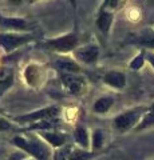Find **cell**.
Listing matches in <instances>:
<instances>
[{"label": "cell", "instance_id": "6da1fadb", "mask_svg": "<svg viewBox=\"0 0 154 160\" xmlns=\"http://www.w3.org/2000/svg\"><path fill=\"white\" fill-rule=\"evenodd\" d=\"M12 144L18 147L22 152H24L28 156H32L36 160H48L50 159V148L47 144L40 138L36 136H13L12 138Z\"/></svg>", "mask_w": 154, "mask_h": 160}, {"label": "cell", "instance_id": "7a4b0ae2", "mask_svg": "<svg viewBox=\"0 0 154 160\" xmlns=\"http://www.w3.org/2000/svg\"><path fill=\"white\" fill-rule=\"evenodd\" d=\"M78 44H79V39L77 36V33L71 32L55 39H48L42 43V47L44 49H47V51L63 55V53L74 52L78 48Z\"/></svg>", "mask_w": 154, "mask_h": 160}, {"label": "cell", "instance_id": "3957f363", "mask_svg": "<svg viewBox=\"0 0 154 160\" xmlns=\"http://www.w3.org/2000/svg\"><path fill=\"white\" fill-rule=\"evenodd\" d=\"M59 112H61V108L58 106H50V107H44L42 109H36V111L15 116L13 122H16L19 124H29V126H31V124L43 122V120L58 119Z\"/></svg>", "mask_w": 154, "mask_h": 160}, {"label": "cell", "instance_id": "277c9868", "mask_svg": "<svg viewBox=\"0 0 154 160\" xmlns=\"http://www.w3.org/2000/svg\"><path fill=\"white\" fill-rule=\"evenodd\" d=\"M34 40L29 33H15V32H0V47L6 52H12L19 47Z\"/></svg>", "mask_w": 154, "mask_h": 160}, {"label": "cell", "instance_id": "5b68a950", "mask_svg": "<svg viewBox=\"0 0 154 160\" xmlns=\"http://www.w3.org/2000/svg\"><path fill=\"white\" fill-rule=\"evenodd\" d=\"M61 82L64 89L72 96H79L86 91V79L79 73H63Z\"/></svg>", "mask_w": 154, "mask_h": 160}, {"label": "cell", "instance_id": "8992f818", "mask_svg": "<svg viewBox=\"0 0 154 160\" xmlns=\"http://www.w3.org/2000/svg\"><path fill=\"white\" fill-rule=\"evenodd\" d=\"M141 115H142V109H133V111H127L125 113H121L119 116L114 119L113 126L119 132L129 131V129L133 128L137 124V122L141 118Z\"/></svg>", "mask_w": 154, "mask_h": 160}, {"label": "cell", "instance_id": "52a82bcc", "mask_svg": "<svg viewBox=\"0 0 154 160\" xmlns=\"http://www.w3.org/2000/svg\"><path fill=\"white\" fill-rule=\"evenodd\" d=\"M74 56L83 64H94L99 58V47L97 44H86L74 51Z\"/></svg>", "mask_w": 154, "mask_h": 160}, {"label": "cell", "instance_id": "ba28073f", "mask_svg": "<svg viewBox=\"0 0 154 160\" xmlns=\"http://www.w3.org/2000/svg\"><path fill=\"white\" fill-rule=\"evenodd\" d=\"M0 26L6 28L8 32L19 33L22 31H29L32 27L26 19L23 18H6L0 15Z\"/></svg>", "mask_w": 154, "mask_h": 160}, {"label": "cell", "instance_id": "9c48e42d", "mask_svg": "<svg viewBox=\"0 0 154 160\" xmlns=\"http://www.w3.org/2000/svg\"><path fill=\"white\" fill-rule=\"evenodd\" d=\"M38 136L55 149L64 148L67 143V136L58 131H40L38 132Z\"/></svg>", "mask_w": 154, "mask_h": 160}, {"label": "cell", "instance_id": "30bf717a", "mask_svg": "<svg viewBox=\"0 0 154 160\" xmlns=\"http://www.w3.org/2000/svg\"><path fill=\"white\" fill-rule=\"evenodd\" d=\"M23 76H24V80H26V83L29 87H38L43 79L42 67L39 66V64H35V63L28 64V66L24 68Z\"/></svg>", "mask_w": 154, "mask_h": 160}, {"label": "cell", "instance_id": "8fae6325", "mask_svg": "<svg viewBox=\"0 0 154 160\" xmlns=\"http://www.w3.org/2000/svg\"><path fill=\"white\" fill-rule=\"evenodd\" d=\"M56 69L63 73H81V66L77 63V60L67 56H61L55 60Z\"/></svg>", "mask_w": 154, "mask_h": 160}, {"label": "cell", "instance_id": "7c38bea8", "mask_svg": "<svg viewBox=\"0 0 154 160\" xmlns=\"http://www.w3.org/2000/svg\"><path fill=\"white\" fill-rule=\"evenodd\" d=\"M72 136L75 143L78 144L82 149H86L88 151L90 148V133H88L87 128L84 126H77L74 128V132H72Z\"/></svg>", "mask_w": 154, "mask_h": 160}, {"label": "cell", "instance_id": "4fadbf2b", "mask_svg": "<svg viewBox=\"0 0 154 160\" xmlns=\"http://www.w3.org/2000/svg\"><path fill=\"white\" fill-rule=\"evenodd\" d=\"M13 79L15 73L11 67H0V96L12 87Z\"/></svg>", "mask_w": 154, "mask_h": 160}, {"label": "cell", "instance_id": "5bb4252c", "mask_svg": "<svg viewBox=\"0 0 154 160\" xmlns=\"http://www.w3.org/2000/svg\"><path fill=\"white\" fill-rule=\"evenodd\" d=\"M103 82L109 84L110 87L121 89L126 86V76L122 72H118V71H109L103 76Z\"/></svg>", "mask_w": 154, "mask_h": 160}, {"label": "cell", "instance_id": "9a60e30c", "mask_svg": "<svg viewBox=\"0 0 154 160\" xmlns=\"http://www.w3.org/2000/svg\"><path fill=\"white\" fill-rule=\"evenodd\" d=\"M111 23H113V12L107 11V9H101L97 19V27L99 28V31L107 35L109 31H110Z\"/></svg>", "mask_w": 154, "mask_h": 160}, {"label": "cell", "instance_id": "2e32d148", "mask_svg": "<svg viewBox=\"0 0 154 160\" xmlns=\"http://www.w3.org/2000/svg\"><path fill=\"white\" fill-rule=\"evenodd\" d=\"M114 103L113 98H109V96H103V98H99L93 106V109L95 113H106L109 109L111 108Z\"/></svg>", "mask_w": 154, "mask_h": 160}, {"label": "cell", "instance_id": "e0dca14e", "mask_svg": "<svg viewBox=\"0 0 154 160\" xmlns=\"http://www.w3.org/2000/svg\"><path fill=\"white\" fill-rule=\"evenodd\" d=\"M95 153L86 151L82 148H71L70 155H68V160H91Z\"/></svg>", "mask_w": 154, "mask_h": 160}, {"label": "cell", "instance_id": "ac0fdd59", "mask_svg": "<svg viewBox=\"0 0 154 160\" xmlns=\"http://www.w3.org/2000/svg\"><path fill=\"white\" fill-rule=\"evenodd\" d=\"M103 142H105V135H103L102 129H95L93 132V138H91V148L93 151H98L101 149L103 146Z\"/></svg>", "mask_w": 154, "mask_h": 160}, {"label": "cell", "instance_id": "d6986e66", "mask_svg": "<svg viewBox=\"0 0 154 160\" xmlns=\"http://www.w3.org/2000/svg\"><path fill=\"white\" fill-rule=\"evenodd\" d=\"M150 126H154V112H149L142 118L140 124L135 127V131H142V129H145Z\"/></svg>", "mask_w": 154, "mask_h": 160}, {"label": "cell", "instance_id": "ffe728a7", "mask_svg": "<svg viewBox=\"0 0 154 160\" xmlns=\"http://www.w3.org/2000/svg\"><path fill=\"white\" fill-rule=\"evenodd\" d=\"M138 43L142 44L145 47H150L154 48V35L150 33H142L140 38H138Z\"/></svg>", "mask_w": 154, "mask_h": 160}, {"label": "cell", "instance_id": "44dd1931", "mask_svg": "<svg viewBox=\"0 0 154 160\" xmlns=\"http://www.w3.org/2000/svg\"><path fill=\"white\" fill-rule=\"evenodd\" d=\"M145 52H141L138 56H135L133 59V62L130 63V68L131 69H140L143 66V62H145Z\"/></svg>", "mask_w": 154, "mask_h": 160}, {"label": "cell", "instance_id": "7402d4cb", "mask_svg": "<svg viewBox=\"0 0 154 160\" xmlns=\"http://www.w3.org/2000/svg\"><path fill=\"white\" fill-rule=\"evenodd\" d=\"M12 128H13V126L9 120L4 119V118H0V132H6V131L12 129Z\"/></svg>", "mask_w": 154, "mask_h": 160}, {"label": "cell", "instance_id": "603a6c76", "mask_svg": "<svg viewBox=\"0 0 154 160\" xmlns=\"http://www.w3.org/2000/svg\"><path fill=\"white\" fill-rule=\"evenodd\" d=\"M26 156H27V155L24 153V152L19 151V152H13L7 160H24V159H26Z\"/></svg>", "mask_w": 154, "mask_h": 160}, {"label": "cell", "instance_id": "cb8c5ba5", "mask_svg": "<svg viewBox=\"0 0 154 160\" xmlns=\"http://www.w3.org/2000/svg\"><path fill=\"white\" fill-rule=\"evenodd\" d=\"M146 58H147V60L151 63V66L154 67V53H151V52H147L146 53Z\"/></svg>", "mask_w": 154, "mask_h": 160}, {"label": "cell", "instance_id": "d4e9b609", "mask_svg": "<svg viewBox=\"0 0 154 160\" xmlns=\"http://www.w3.org/2000/svg\"><path fill=\"white\" fill-rule=\"evenodd\" d=\"M150 109H151V112H154V104L151 106V108H150Z\"/></svg>", "mask_w": 154, "mask_h": 160}]
</instances>
